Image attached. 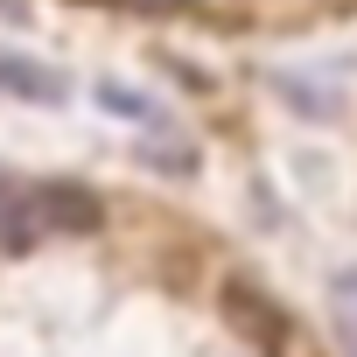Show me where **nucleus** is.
<instances>
[{"label": "nucleus", "mask_w": 357, "mask_h": 357, "mask_svg": "<svg viewBox=\"0 0 357 357\" xmlns=\"http://www.w3.org/2000/svg\"><path fill=\"white\" fill-rule=\"evenodd\" d=\"M0 91H15V98H29V105H56V98H63V77H56L50 63L22 56V50H0Z\"/></svg>", "instance_id": "obj_1"}, {"label": "nucleus", "mask_w": 357, "mask_h": 357, "mask_svg": "<svg viewBox=\"0 0 357 357\" xmlns=\"http://www.w3.org/2000/svg\"><path fill=\"white\" fill-rule=\"evenodd\" d=\"M29 218H36V231H91L98 204L84 190H43V197H29Z\"/></svg>", "instance_id": "obj_2"}, {"label": "nucleus", "mask_w": 357, "mask_h": 357, "mask_svg": "<svg viewBox=\"0 0 357 357\" xmlns=\"http://www.w3.org/2000/svg\"><path fill=\"white\" fill-rule=\"evenodd\" d=\"M98 105H105V112H133V119H147V98H140L133 84H105V91H98Z\"/></svg>", "instance_id": "obj_3"}, {"label": "nucleus", "mask_w": 357, "mask_h": 357, "mask_svg": "<svg viewBox=\"0 0 357 357\" xmlns=\"http://www.w3.org/2000/svg\"><path fill=\"white\" fill-rule=\"evenodd\" d=\"M119 8H133V15H183L190 0H119Z\"/></svg>", "instance_id": "obj_4"}, {"label": "nucleus", "mask_w": 357, "mask_h": 357, "mask_svg": "<svg viewBox=\"0 0 357 357\" xmlns=\"http://www.w3.org/2000/svg\"><path fill=\"white\" fill-rule=\"evenodd\" d=\"M343 294H350V301H357V287H343ZM350 357H357V315H350Z\"/></svg>", "instance_id": "obj_5"}, {"label": "nucleus", "mask_w": 357, "mask_h": 357, "mask_svg": "<svg viewBox=\"0 0 357 357\" xmlns=\"http://www.w3.org/2000/svg\"><path fill=\"white\" fill-rule=\"evenodd\" d=\"M0 15H8V22H22V0H0Z\"/></svg>", "instance_id": "obj_6"}]
</instances>
